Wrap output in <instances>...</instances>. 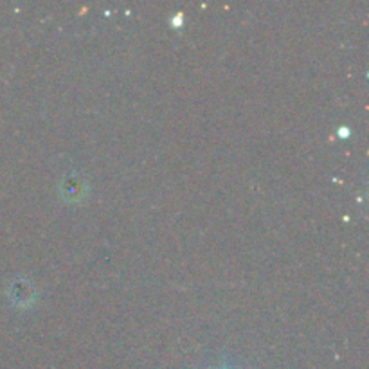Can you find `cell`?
Instances as JSON below:
<instances>
[{
  "instance_id": "6da1fadb",
  "label": "cell",
  "mask_w": 369,
  "mask_h": 369,
  "mask_svg": "<svg viewBox=\"0 0 369 369\" xmlns=\"http://www.w3.org/2000/svg\"><path fill=\"white\" fill-rule=\"evenodd\" d=\"M35 296H36L35 287H33L27 279H18L17 283L11 287V297H13L15 305H20V306L33 305Z\"/></svg>"
},
{
  "instance_id": "7a4b0ae2",
  "label": "cell",
  "mask_w": 369,
  "mask_h": 369,
  "mask_svg": "<svg viewBox=\"0 0 369 369\" xmlns=\"http://www.w3.org/2000/svg\"><path fill=\"white\" fill-rule=\"evenodd\" d=\"M61 191H63L65 198H69V200H80V198H83V195H85L86 186L85 182H83V179L73 175L69 176V179H65V186L61 188Z\"/></svg>"
}]
</instances>
